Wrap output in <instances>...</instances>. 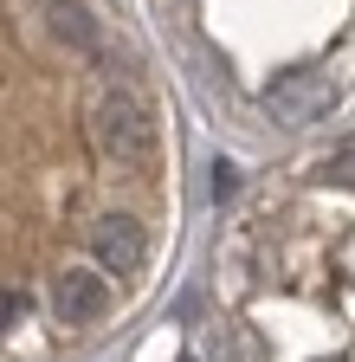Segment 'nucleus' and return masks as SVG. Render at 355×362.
Segmentation results:
<instances>
[{"mask_svg": "<svg viewBox=\"0 0 355 362\" xmlns=\"http://www.w3.org/2000/svg\"><path fill=\"white\" fill-rule=\"evenodd\" d=\"M52 33L65 39V45H78V52H97V13L84 7V0H52Z\"/></svg>", "mask_w": 355, "mask_h": 362, "instance_id": "7ed1b4c3", "label": "nucleus"}, {"mask_svg": "<svg viewBox=\"0 0 355 362\" xmlns=\"http://www.w3.org/2000/svg\"><path fill=\"white\" fill-rule=\"evenodd\" d=\"M265 110H272L278 123H317V117L330 110L323 71H278L272 90H265Z\"/></svg>", "mask_w": 355, "mask_h": 362, "instance_id": "f03ea898", "label": "nucleus"}, {"mask_svg": "<svg viewBox=\"0 0 355 362\" xmlns=\"http://www.w3.org/2000/svg\"><path fill=\"white\" fill-rule=\"evenodd\" d=\"M91 149L104 162H149L155 156V110L129 84H116V90L97 98V110H91Z\"/></svg>", "mask_w": 355, "mask_h": 362, "instance_id": "f257e3e1", "label": "nucleus"}]
</instances>
